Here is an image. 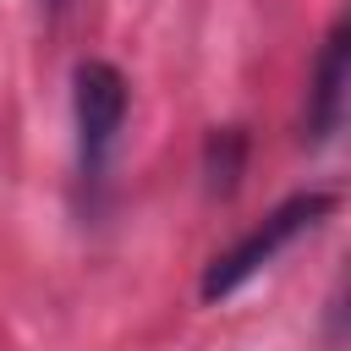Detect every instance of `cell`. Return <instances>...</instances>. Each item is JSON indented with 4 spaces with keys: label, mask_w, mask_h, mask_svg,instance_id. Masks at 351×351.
Instances as JSON below:
<instances>
[{
    "label": "cell",
    "mask_w": 351,
    "mask_h": 351,
    "mask_svg": "<svg viewBox=\"0 0 351 351\" xmlns=\"http://www.w3.org/2000/svg\"><path fill=\"white\" fill-rule=\"evenodd\" d=\"M236 170H241V132L225 126L208 137V186L214 192H230L236 186Z\"/></svg>",
    "instance_id": "cell-4"
},
{
    "label": "cell",
    "mask_w": 351,
    "mask_h": 351,
    "mask_svg": "<svg viewBox=\"0 0 351 351\" xmlns=\"http://www.w3.org/2000/svg\"><path fill=\"white\" fill-rule=\"evenodd\" d=\"M346 82H351V33H346V22H335L329 27V38H324V49H318V60H313V88H307V143L313 148H324L335 132H340V121H346Z\"/></svg>",
    "instance_id": "cell-3"
},
{
    "label": "cell",
    "mask_w": 351,
    "mask_h": 351,
    "mask_svg": "<svg viewBox=\"0 0 351 351\" xmlns=\"http://www.w3.org/2000/svg\"><path fill=\"white\" fill-rule=\"evenodd\" d=\"M126 77L110 60H82L71 71V126H77V176L88 192L104 186L121 126H126Z\"/></svg>",
    "instance_id": "cell-2"
},
{
    "label": "cell",
    "mask_w": 351,
    "mask_h": 351,
    "mask_svg": "<svg viewBox=\"0 0 351 351\" xmlns=\"http://www.w3.org/2000/svg\"><path fill=\"white\" fill-rule=\"evenodd\" d=\"M329 214H335V197H329V192H296V197H285L280 208H269L263 225H252L230 252H219V258L203 269V285H197L203 302H225L230 291H241L258 269H269L296 236L318 230Z\"/></svg>",
    "instance_id": "cell-1"
},
{
    "label": "cell",
    "mask_w": 351,
    "mask_h": 351,
    "mask_svg": "<svg viewBox=\"0 0 351 351\" xmlns=\"http://www.w3.org/2000/svg\"><path fill=\"white\" fill-rule=\"evenodd\" d=\"M49 11H66V0H49Z\"/></svg>",
    "instance_id": "cell-5"
}]
</instances>
